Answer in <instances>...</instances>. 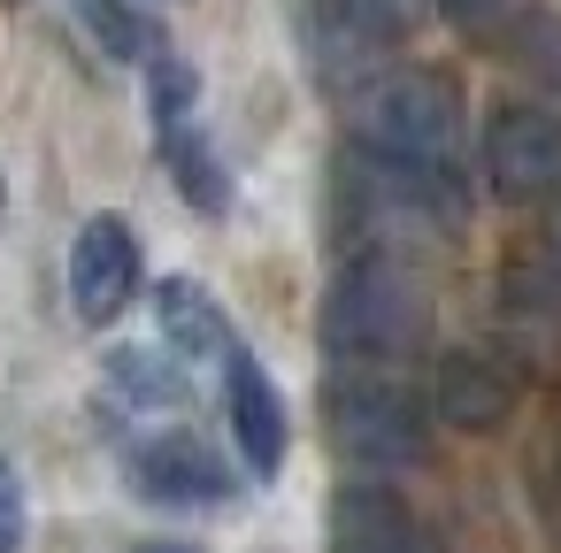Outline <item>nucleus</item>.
Instances as JSON below:
<instances>
[{
  "label": "nucleus",
  "instance_id": "f257e3e1",
  "mask_svg": "<svg viewBox=\"0 0 561 553\" xmlns=\"http://www.w3.org/2000/svg\"><path fill=\"white\" fill-rule=\"evenodd\" d=\"M423 331H431V308L400 262L339 269V285L323 300V346L339 369H392L400 377V361L423 354Z\"/></svg>",
  "mask_w": 561,
  "mask_h": 553
},
{
  "label": "nucleus",
  "instance_id": "f3484780",
  "mask_svg": "<svg viewBox=\"0 0 561 553\" xmlns=\"http://www.w3.org/2000/svg\"><path fill=\"white\" fill-rule=\"evenodd\" d=\"M354 9H369V16H377V24H385V32L400 39V24L415 16V0H354Z\"/></svg>",
  "mask_w": 561,
  "mask_h": 553
},
{
  "label": "nucleus",
  "instance_id": "0eeeda50",
  "mask_svg": "<svg viewBox=\"0 0 561 553\" xmlns=\"http://www.w3.org/2000/svg\"><path fill=\"white\" fill-rule=\"evenodd\" d=\"M224 407H231V438H239V461L254 476H277L285 469V446H293V423H285V400L277 384L262 377V361L239 346L224 361Z\"/></svg>",
  "mask_w": 561,
  "mask_h": 553
},
{
  "label": "nucleus",
  "instance_id": "6e6552de",
  "mask_svg": "<svg viewBox=\"0 0 561 553\" xmlns=\"http://www.w3.org/2000/svg\"><path fill=\"white\" fill-rule=\"evenodd\" d=\"M438 415L454 430H500L515 415V369L500 354H477V346H454L438 361Z\"/></svg>",
  "mask_w": 561,
  "mask_h": 553
},
{
  "label": "nucleus",
  "instance_id": "20e7f679",
  "mask_svg": "<svg viewBox=\"0 0 561 553\" xmlns=\"http://www.w3.org/2000/svg\"><path fill=\"white\" fill-rule=\"evenodd\" d=\"M484 185L500 200H546L561 185V116L553 108H500L484 124Z\"/></svg>",
  "mask_w": 561,
  "mask_h": 553
},
{
  "label": "nucleus",
  "instance_id": "f03ea898",
  "mask_svg": "<svg viewBox=\"0 0 561 553\" xmlns=\"http://www.w3.org/2000/svg\"><path fill=\"white\" fill-rule=\"evenodd\" d=\"M362 139L415 177H454V139H461V93L438 70H385L362 101Z\"/></svg>",
  "mask_w": 561,
  "mask_h": 553
},
{
  "label": "nucleus",
  "instance_id": "1a4fd4ad",
  "mask_svg": "<svg viewBox=\"0 0 561 553\" xmlns=\"http://www.w3.org/2000/svg\"><path fill=\"white\" fill-rule=\"evenodd\" d=\"M331 553H431V538L385 484H346L331 499Z\"/></svg>",
  "mask_w": 561,
  "mask_h": 553
},
{
  "label": "nucleus",
  "instance_id": "9b49d317",
  "mask_svg": "<svg viewBox=\"0 0 561 553\" xmlns=\"http://www.w3.org/2000/svg\"><path fill=\"white\" fill-rule=\"evenodd\" d=\"M154 139H162V162H170V177L185 185V200L201 208V216H224V162H216V147L201 139V124L193 116H170V124H154Z\"/></svg>",
  "mask_w": 561,
  "mask_h": 553
},
{
  "label": "nucleus",
  "instance_id": "39448f33",
  "mask_svg": "<svg viewBox=\"0 0 561 553\" xmlns=\"http://www.w3.org/2000/svg\"><path fill=\"white\" fill-rule=\"evenodd\" d=\"M139 292V239L124 216H93L70 246V300H78V323H116Z\"/></svg>",
  "mask_w": 561,
  "mask_h": 553
},
{
  "label": "nucleus",
  "instance_id": "9d476101",
  "mask_svg": "<svg viewBox=\"0 0 561 553\" xmlns=\"http://www.w3.org/2000/svg\"><path fill=\"white\" fill-rule=\"evenodd\" d=\"M154 308H162V338L178 346V361H231V354H239L224 308H216L201 285H178V277H170V285L154 292Z\"/></svg>",
  "mask_w": 561,
  "mask_h": 553
},
{
  "label": "nucleus",
  "instance_id": "a211bd4d",
  "mask_svg": "<svg viewBox=\"0 0 561 553\" xmlns=\"http://www.w3.org/2000/svg\"><path fill=\"white\" fill-rule=\"evenodd\" d=\"M139 553H193V545H139Z\"/></svg>",
  "mask_w": 561,
  "mask_h": 553
},
{
  "label": "nucleus",
  "instance_id": "4468645a",
  "mask_svg": "<svg viewBox=\"0 0 561 553\" xmlns=\"http://www.w3.org/2000/svg\"><path fill=\"white\" fill-rule=\"evenodd\" d=\"M507 55H515L523 78H538L546 93H561V16H553V9H515Z\"/></svg>",
  "mask_w": 561,
  "mask_h": 553
},
{
  "label": "nucleus",
  "instance_id": "ddd939ff",
  "mask_svg": "<svg viewBox=\"0 0 561 553\" xmlns=\"http://www.w3.org/2000/svg\"><path fill=\"white\" fill-rule=\"evenodd\" d=\"M108 384H116V392H131V400H147V407H185V400H193L185 361H162V354H147V346L108 354Z\"/></svg>",
  "mask_w": 561,
  "mask_h": 553
},
{
  "label": "nucleus",
  "instance_id": "423d86ee",
  "mask_svg": "<svg viewBox=\"0 0 561 553\" xmlns=\"http://www.w3.org/2000/svg\"><path fill=\"white\" fill-rule=\"evenodd\" d=\"M131 484L162 507H216L231 499V469L208 438L193 430H162V438H139L131 446Z\"/></svg>",
  "mask_w": 561,
  "mask_h": 553
},
{
  "label": "nucleus",
  "instance_id": "7ed1b4c3",
  "mask_svg": "<svg viewBox=\"0 0 561 553\" xmlns=\"http://www.w3.org/2000/svg\"><path fill=\"white\" fill-rule=\"evenodd\" d=\"M331 438L362 469H408L423 453V400L392 369H339L331 377Z\"/></svg>",
  "mask_w": 561,
  "mask_h": 553
},
{
  "label": "nucleus",
  "instance_id": "f8f14e48",
  "mask_svg": "<svg viewBox=\"0 0 561 553\" xmlns=\"http://www.w3.org/2000/svg\"><path fill=\"white\" fill-rule=\"evenodd\" d=\"M78 16L101 39V55H116V62H154L162 55V24L139 16L131 0H78Z\"/></svg>",
  "mask_w": 561,
  "mask_h": 553
},
{
  "label": "nucleus",
  "instance_id": "2eb2a0df",
  "mask_svg": "<svg viewBox=\"0 0 561 553\" xmlns=\"http://www.w3.org/2000/svg\"><path fill=\"white\" fill-rule=\"evenodd\" d=\"M16 545H24V484L0 461V553H16Z\"/></svg>",
  "mask_w": 561,
  "mask_h": 553
},
{
  "label": "nucleus",
  "instance_id": "dca6fc26",
  "mask_svg": "<svg viewBox=\"0 0 561 553\" xmlns=\"http://www.w3.org/2000/svg\"><path fill=\"white\" fill-rule=\"evenodd\" d=\"M438 9H446V24L484 32V24H500V9H507V0H438Z\"/></svg>",
  "mask_w": 561,
  "mask_h": 553
}]
</instances>
